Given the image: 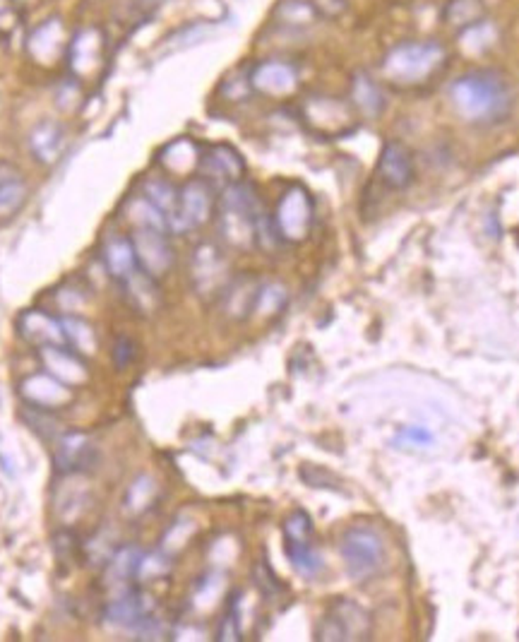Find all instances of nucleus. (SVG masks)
<instances>
[{"instance_id":"f257e3e1","label":"nucleus","mask_w":519,"mask_h":642,"mask_svg":"<svg viewBox=\"0 0 519 642\" xmlns=\"http://www.w3.org/2000/svg\"><path fill=\"white\" fill-rule=\"evenodd\" d=\"M457 113L476 126H496L512 113L515 92L507 78L496 70H472L459 75L449 87Z\"/></svg>"},{"instance_id":"f03ea898","label":"nucleus","mask_w":519,"mask_h":642,"mask_svg":"<svg viewBox=\"0 0 519 642\" xmlns=\"http://www.w3.org/2000/svg\"><path fill=\"white\" fill-rule=\"evenodd\" d=\"M448 48L441 41H404L387 51L383 75L397 87H418L448 65Z\"/></svg>"},{"instance_id":"7ed1b4c3","label":"nucleus","mask_w":519,"mask_h":642,"mask_svg":"<svg viewBox=\"0 0 519 642\" xmlns=\"http://www.w3.org/2000/svg\"><path fill=\"white\" fill-rule=\"evenodd\" d=\"M262 212L260 198L248 183H234L219 198V234L231 248L245 251L255 246L258 217Z\"/></svg>"},{"instance_id":"20e7f679","label":"nucleus","mask_w":519,"mask_h":642,"mask_svg":"<svg viewBox=\"0 0 519 642\" xmlns=\"http://www.w3.org/2000/svg\"><path fill=\"white\" fill-rule=\"evenodd\" d=\"M344 571L354 582H368L385 568V541L370 527H351L339 541Z\"/></svg>"},{"instance_id":"39448f33","label":"nucleus","mask_w":519,"mask_h":642,"mask_svg":"<svg viewBox=\"0 0 519 642\" xmlns=\"http://www.w3.org/2000/svg\"><path fill=\"white\" fill-rule=\"evenodd\" d=\"M301 119L315 136L339 137L356 128L354 109L334 96H308L301 106Z\"/></svg>"},{"instance_id":"423d86ee","label":"nucleus","mask_w":519,"mask_h":642,"mask_svg":"<svg viewBox=\"0 0 519 642\" xmlns=\"http://www.w3.org/2000/svg\"><path fill=\"white\" fill-rule=\"evenodd\" d=\"M214 207H217V195H214L212 183L205 181L202 176L190 178L178 191V210L169 224V231L185 234V231L202 226L212 217Z\"/></svg>"},{"instance_id":"0eeeda50","label":"nucleus","mask_w":519,"mask_h":642,"mask_svg":"<svg viewBox=\"0 0 519 642\" xmlns=\"http://www.w3.org/2000/svg\"><path fill=\"white\" fill-rule=\"evenodd\" d=\"M317 640H368L370 616L356 602L337 599L317 626Z\"/></svg>"},{"instance_id":"6e6552de","label":"nucleus","mask_w":519,"mask_h":642,"mask_svg":"<svg viewBox=\"0 0 519 642\" xmlns=\"http://www.w3.org/2000/svg\"><path fill=\"white\" fill-rule=\"evenodd\" d=\"M190 279L200 296H221L228 286V262L221 253L219 246L214 243H200L193 251L190 260Z\"/></svg>"},{"instance_id":"1a4fd4ad","label":"nucleus","mask_w":519,"mask_h":642,"mask_svg":"<svg viewBox=\"0 0 519 642\" xmlns=\"http://www.w3.org/2000/svg\"><path fill=\"white\" fill-rule=\"evenodd\" d=\"M276 231L282 241H303L310 231L313 224V200L308 195L306 188H292V191L284 193V198L279 200L275 214Z\"/></svg>"},{"instance_id":"9d476101","label":"nucleus","mask_w":519,"mask_h":642,"mask_svg":"<svg viewBox=\"0 0 519 642\" xmlns=\"http://www.w3.org/2000/svg\"><path fill=\"white\" fill-rule=\"evenodd\" d=\"M130 241L135 246V255H137V268L152 275V277H161L173 268V248L169 243L166 231L152 229V226H137L130 234Z\"/></svg>"},{"instance_id":"9b49d317","label":"nucleus","mask_w":519,"mask_h":642,"mask_svg":"<svg viewBox=\"0 0 519 642\" xmlns=\"http://www.w3.org/2000/svg\"><path fill=\"white\" fill-rule=\"evenodd\" d=\"M202 178L210 181L214 188H228L234 183H241L245 176V161L234 147L228 144H214L200 157Z\"/></svg>"},{"instance_id":"f8f14e48","label":"nucleus","mask_w":519,"mask_h":642,"mask_svg":"<svg viewBox=\"0 0 519 642\" xmlns=\"http://www.w3.org/2000/svg\"><path fill=\"white\" fill-rule=\"evenodd\" d=\"M378 176L387 188L407 191L414 183V178H416V167H414V157H411L409 147L401 144L400 140L385 143L378 159Z\"/></svg>"},{"instance_id":"ddd939ff","label":"nucleus","mask_w":519,"mask_h":642,"mask_svg":"<svg viewBox=\"0 0 519 642\" xmlns=\"http://www.w3.org/2000/svg\"><path fill=\"white\" fill-rule=\"evenodd\" d=\"M252 92L268 96H289L299 87V72L292 63L284 61H265L251 68Z\"/></svg>"},{"instance_id":"4468645a","label":"nucleus","mask_w":519,"mask_h":642,"mask_svg":"<svg viewBox=\"0 0 519 642\" xmlns=\"http://www.w3.org/2000/svg\"><path fill=\"white\" fill-rule=\"evenodd\" d=\"M150 606L152 604L147 602V597L142 595V592H130V589H126L123 595L116 597V599L106 606L103 619H106V623L113 628H130V630H137V628L152 616Z\"/></svg>"},{"instance_id":"2eb2a0df","label":"nucleus","mask_w":519,"mask_h":642,"mask_svg":"<svg viewBox=\"0 0 519 642\" xmlns=\"http://www.w3.org/2000/svg\"><path fill=\"white\" fill-rule=\"evenodd\" d=\"M65 128L58 120H41L29 133V150L41 164H54L63 154Z\"/></svg>"},{"instance_id":"dca6fc26","label":"nucleus","mask_w":519,"mask_h":642,"mask_svg":"<svg viewBox=\"0 0 519 642\" xmlns=\"http://www.w3.org/2000/svg\"><path fill=\"white\" fill-rule=\"evenodd\" d=\"M41 357L46 361L48 371L54 373L55 378L68 385H79L86 381V364L79 358L78 351L65 350L61 347H41Z\"/></svg>"},{"instance_id":"f3484780","label":"nucleus","mask_w":519,"mask_h":642,"mask_svg":"<svg viewBox=\"0 0 519 642\" xmlns=\"http://www.w3.org/2000/svg\"><path fill=\"white\" fill-rule=\"evenodd\" d=\"M120 284L126 289L128 303H130L135 310L144 313V316H150V313H154V310L161 306V293H159L157 277L147 275L142 268H137L133 275H128Z\"/></svg>"},{"instance_id":"a211bd4d","label":"nucleus","mask_w":519,"mask_h":642,"mask_svg":"<svg viewBox=\"0 0 519 642\" xmlns=\"http://www.w3.org/2000/svg\"><path fill=\"white\" fill-rule=\"evenodd\" d=\"M351 103L354 109L366 119H378L380 113L385 111V96L383 89L375 79L370 78L368 72H354L351 79Z\"/></svg>"},{"instance_id":"6ab92c4d","label":"nucleus","mask_w":519,"mask_h":642,"mask_svg":"<svg viewBox=\"0 0 519 642\" xmlns=\"http://www.w3.org/2000/svg\"><path fill=\"white\" fill-rule=\"evenodd\" d=\"M22 334L39 347H61L65 342L63 323H58L41 310H32L22 317Z\"/></svg>"},{"instance_id":"aec40b11","label":"nucleus","mask_w":519,"mask_h":642,"mask_svg":"<svg viewBox=\"0 0 519 642\" xmlns=\"http://www.w3.org/2000/svg\"><path fill=\"white\" fill-rule=\"evenodd\" d=\"M103 262H106V270L113 279H123L128 275H133L137 270V255H135V246L130 236H113L106 241L103 246Z\"/></svg>"},{"instance_id":"412c9836","label":"nucleus","mask_w":519,"mask_h":642,"mask_svg":"<svg viewBox=\"0 0 519 642\" xmlns=\"http://www.w3.org/2000/svg\"><path fill=\"white\" fill-rule=\"evenodd\" d=\"M89 452H92V445H89L85 433H65L55 443V469L68 472V474L78 472L89 460Z\"/></svg>"},{"instance_id":"4be33fe9","label":"nucleus","mask_w":519,"mask_h":642,"mask_svg":"<svg viewBox=\"0 0 519 642\" xmlns=\"http://www.w3.org/2000/svg\"><path fill=\"white\" fill-rule=\"evenodd\" d=\"M24 200H27V181L22 171L10 161H0V217L20 210Z\"/></svg>"},{"instance_id":"5701e85b","label":"nucleus","mask_w":519,"mask_h":642,"mask_svg":"<svg viewBox=\"0 0 519 642\" xmlns=\"http://www.w3.org/2000/svg\"><path fill=\"white\" fill-rule=\"evenodd\" d=\"M284 548H286V556H289V564L293 565V571L303 575V578H317L325 568L323 556L317 554V548L313 547L310 537L308 539H289V537H284Z\"/></svg>"},{"instance_id":"b1692460","label":"nucleus","mask_w":519,"mask_h":642,"mask_svg":"<svg viewBox=\"0 0 519 642\" xmlns=\"http://www.w3.org/2000/svg\"><path fill=\"white\" fill-rule=\"evenodd\" d=\"M142 564V551L137 547H123L109 558V568H106V582L116 589H130L128 582L137 578Z\"/></svg>"},{"instance_id":"393cba45","label":"nucleus","mask_w":519,"mask_h":642,"mask_svg":"<svg viewBox=\"0 0 519 642\" xmlns=\"http://www.w3.org/2000/svg\"><path fill=\"white\" fill-rule=\"evenodd\" d=\"M258 292H260V284L258 282H252L248 277H241L236 279L234 284H228L224 289V306H227L228 316L231 317H245L251 316L252 310H255V301H258Z\"/></svg>"},{"instance_id":"a878e982","label":"nucleus","mask_w":519,"mask_h":642,"mask_svg":"<svg viewBox=\"0 0 519 642\" xmlns=\"http://www.w3.org/2000/svg\"><path fill=\"white\" fill-rule=\"evenodd\" d=\"M483 17H486L483 0H449L445 10H442L445 24L455 27V29H462V32H465L466 27L483 22Z\"/></svg>"},{"instance_id":"bb28decb","label":"nucleus","mask_w":519,"mask_h":642,"mask_svg":"<svg viewBox=\"0 0 519 642\" xmlns=\"http://www.w3.org/2000/svg\"><path fill=\"white\" fill-rule=\"evenodd\" d=\"M144 198L164 214L166 224H171L176 210H178V188L173 183H169L166 178H150L144 183Z\"/></svg>"},{"instance_id":"cd10ccee","label":"nucleus","mask_w":519,"mask_h":642,"mask_svg":"<svg viewBox=\"0 0 519 642\" xmlns=\"http://www.w3.org/2000/svg\"><path fill=\"white\" fill-rule=\"evenodd\" d=\"M32 385H37V390H27L29 392V399L34 405L41 407H61L65 402H70L72 392L65 388L63 383L58 378H46V375H39V378H32Z\"/></svg>"},{"instance_id":"c85d7f7f","label":"nucleus","mask_w":519,"mask_h":642,"mask_svg":"<svg viewBox=\"0 0 519 642\" xmlns=\"http://www.w3.org/2000/svg\"><path fill=\"white\" fill-rule=\"evenodd\" d=\"M161 164L173 174H185V171L200 164V154H197L195 144L188 143V140H176L161 154Z\"/></svg>"},{"instance_id":"c756f323","label":"nucleus","mask_w":519,"mask_h":642,"mask_svg":"<svg viewBox=\"0 0 519 642\" xmlns=\"http://www.w3.org/2000/svg\"><path fill=\"white\" fill-rule=\"evenodd\" d=\"M275 15L286 27H308L320 17L315 12L313 3H308V0H282Z\"/></svg>"},{"instance_id":"7c9ffc66","label":"nucleus","mask_w":519,"mask_h":642,"mask_svg":"<svg viewBox=\"0 0 519 642\" xmlns=\"http://www.w3.org/2000/svg\"><path fill=\"white\" fill-rule=\"evenodd\" d=\"M63 333H65V342L70 344L72 351H78V354H89V351L96 350V340H95V333H92V325L85 323V320H79V317H68V320H63Z\"/></svg>"},{"instance_id":"2f4dec72","label":"nucleus","mask_w":519,"mask_h":642,"mask_svg":"<svg viewBox=\"0 0 519 642\" xmlns=\"http://www.w3.org/2000/svg\"><path fill=\"white\" fill-rule=\"evenodd\" d=\"M154 493H157L154 479H150V476L135 479L126 493V513H130V515H140V513H144V510L152 506Z\"/></svg>"},{"instance_id":"473e14b6","label":"nucleus","mask_w":519,"mask_h":642,"mask_svg":"<svg viewBox=\"0 0 519 642\" xmlns=\"http://www.w3.org/2000/svg\"><path fill=\"white\" fill-rule=\"evenodd\" d=\"M496 44V27L490 22H479L474 27H466L462 32V48L469 54H483L488 48Z\"/></svg>"},{"instance_id":"72a5a7b5","label":"nucleus","mask_w":519,"mask_h":642,"mask_svg":"<svg viewBox=\"0 0 519 642\" xmlns=\"http://www.w3.org/2000/svg\"><path fill=\"white\" fill-rule=\"evenodd\" d=\"M286 301V289L282 284H260L255 310L260 313H276Z\"/></svg>"},{"instance_id":"f704fd0d","label":"nucleus","mask_w":519,"mask_h":642,"mask_svg":"<svg viewBox=\"0 0 519 642\" xmlns=\"http://www.w3.org/2000/svg\"><path fill=\"white\" fill-rule=\"evenodd\" d=\"M310 534H313V520L308 517V513L296 510L293 515L286 517V523H284V537H289V539H308Z\"/></svg>"},{"instance_id":"c9c22d12","label":"nucleus","mask_w":519,"mask_h":642,"mask_svg":"<svg viewBox=\"0 0 519 642\" xmlns=\"http://www.w3.org/2000/svg\"><path fill=\"white\" fill-rule=\"evenodd\" d=\"M169 572V561H166V556L161 554H152V556H142V564H140V571H137V578L142 580H154V578H161Z\"/></svg>"},{"instance_id":"e433bc0d","label":"nucleus","mask_w":519,"mask_h":642,"mask_svg":"<svg viewBox=\"0 0 519 642\" xmlns=\"http://www.w3.org/2000/svg\"><path fill=\"white\" fill-rule=\"evenodd\" d=\"M255 582H258V587L265 592L268 597H275L276 592H282V585H279V580H276V575L272 572V568H269L265 561L262 564H258V568H255Z\"/></svg>"},{"instance_id":"4c0bfd02","label":"nucleus","mask_w":519,"mask_h":642,"mask_svg":"<svg viewBox=\"0 0 519 642\" xmlns=\"http://www.w3.org/2000/svg\"><path fill=\"white\" fill-rule=\"evenodd\" d=\"M397 443L431 445L432 443V433H431V431H425V428L407 426V428H401L400 433H397Z\"/></svg>"},{"instance_id":"58836bf2","label":"nucleus","mask_w":519,"mask_h":642,"mask_svg":"<svg viewBox=\"0 0 519 642\" xmlns=\"http://www.w3.org/2000/svg\"><path fill=\"white\" fill-rule=\"evenodd\" d=\"M113 361L119 366V371L128 368L135 361V342L130 337H120L116 342V350H113Z\"/></svg>"},{"instance_id":"ea45409f","label":"nucleus","mask_w":519,"mask_h":642,"mask_svg":"<svg viewBox=\"0 0 519 642\" xmlns=\"http://www.w3.org/2000/svg\"><path fill=\"white\" fill-rule=\"evenodd\" d=\"M217 640H241V628H238V613L236 609H231L221 619L219 630H217Z\"/></svg>"},{"instance_id":"a19ab883","label":"nucleus","mask_w":519,"mask_h":642,"mask_svg":"<svg viewBox=\"0 0 519 642\" xmlns=\"http://www.w3.org/2000/svg\"><path fill=\"white\" fill-rule=\"evenodd\" d=\"M313 8L320 17L334 20V17H339L346 10V0H313Z\"/></svg>"},{"instance_id":"79ce46f5","label":"nucleus","mask_w":519,"mask_h":642,"mask_svg":"<svg viewBox=\"0 0 519 642\" xmlns=\"http://www.w3.org/2000/svg\"><path fill=\"white\" fill-rule=\"evenodd\" d=\"M140 3L142 8H159L161 3H166V0H137Z\"/></svg>"},{"instance_id":"37998d69","label":"nucleus","mask_w":519,"mask_h":642,"mask_svg":"<svg viewBox=\"0 0 519 642\" xmlns=\"http://www.w3.org/2000/svg\"><path fill=\"white\" fill-rule=\"evenodd\" d=\"M15 3H17V0H15Z\"/></svg>"}]
</instances>
